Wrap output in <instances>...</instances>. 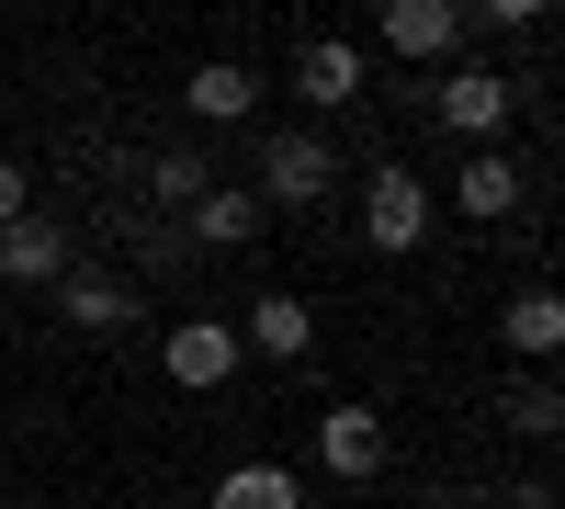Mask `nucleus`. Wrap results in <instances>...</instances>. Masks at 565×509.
<instances>
[{
  "label": "nucleus",
  "mask_w": 565,
  "mask_h": 509,
  "mask_svg": "<svg viewBox=\"0 0 565 509\" xmlns=\"http://www.w3.org/2000/svg\"><path fill=\"white\" fill-rule=\"evenodd\" d=\"M193 238L204 250H249L260 238V193H249V181H215V193L193 204Z\"/></svg>",
  "instance_id": "ddd939ff"
},
{
  "label": "nucleus",
  "mask_w": 565,
  "mask_h": 509,
  "mask_svg": "<svg viewBox=\"0 0 565 509\" xmlns=\"http://www.w3.org/2000/svg\"><path fill=\"white\" fill-rule=\"evenodd\" d=\"M498 340L521 351V362H554V351H565V306H554L543 284H532V295H509V317H498Z\"/></svg>",
  "instance_id": "4468645a"
},
{
  "label": "nucleus",
  "mask_w": 565,
  "mask_h": 509,
  "mask_svg": "<svg viewBox=\"0 0 565 509\" xmlns=\"http://www.w3.org/2000/svg\"><path fill=\"white\" fill-rule=\"evenodd\" d=\"M215 509H306V476L295 465H226L215 476Z\"/></svg>",
  "instance_id": "2eb2a0df"
},
{
  "label": "nucleus",
  "mask_w": 565,
  "mask_h": 509,
  "mask_svg": "<svg viewBox=\"0 0 565 509\" xmlns=\"http://www.w3.org/2000/svg\"><path fill=\"white\" fill-rule=\"evenodd\" d=\"M57 317L90 329V340H114L125 317H136V284H114V272H68V284H57Z\"/></svg>",
  "instance_id": "9b49d317"
},
{
  "label": "nucleus",
  "mask_w": 565,
  "mask_h": 509,
  "mask_svg": "<svg viewBox=\"0 0 565 509\" xmlns=\"http://www.w3.org/2000/svg\"><path fill=\"white\" fill-rule=\"evenodd\" d=\"M373 34H385L396 57L418 68V57H452V45H463V12H452V0H385V12H373Z\"/></svg>",
  "instance_id": "423d86ee"
},
{
  "label": "nucleus",
  "mask_w": 565,
  "mask_h": 509,
  "mask_svg": "<svg viewBox=\"0 0 565 509\" xmlns=\"http://www.w3.org/2000/svg\"><path fill=\"white\" fill-rule=\"evenodd\" d=\"M295 91L317 114H340V103H362V45H340V34H317L306 57H295Z\"/></svg>",
  "instance_id": "9d476101"
},
{
  "label": "nucleus",
  "mask_w": 565,
  "mask_h": 509,
  "mask_svg": "<svg viewBox=\"0 0 565 509\" xmlns=\"http://www.w3.org/2000/svg\"><path fill=\"white\" fill-rule=\"evenodd\" d=\"M23 215H34V181H23L12 159H0V226H23Z\"/></svg>",
  "instance_id": "a211bd4d"
},
{
  "label": "nucleus",
  "mask_w": 565,
  "mask_h": 509,
  "mask_svg": "<svg viewBox=\"0 0 565 509\" xmlns=\"http://www.w3.org/2000/svg\"><path fill=\"white\" fill-rule=\"evenodd\" d=\"M238 362H249V351H238V329H226V317H181V329L159 340V374H170L181 396H215Z\"/></svg>",
  "instance_id": "20e7f679"
},
{
  "label": "nucleus",
  "mask_w": 565,
  "mask_h": 509,
  "mask_svg": "<svg viewBox=\"0 0 565 509\" xmlns=\"http://www.w3.org/2000/svg\"><path fill=\"white\" fill-rule=\"evenodd\" d=\"M204 193H215V170H204L193 148H159V159H148V204H170V215H193Z\"/></svg>",
  "instance_id": "dca6fc26"
},
{
  "label": "nucleus",
  "mask_w": 565,
  "mask_h": 509,
  "mask_svg": "<svg viewBox=\"0 0 565 509\" xmlns=\"http://www.w3.org/2000/svg\"><path fill=\"white\" fill-rule=\"evenodd\" d=\"M0 284H68V238L57 226H0Z\"/></svg>",
  "instance_id": "f8f14e48"
},
{
  "label": "nucleus",
  "mask_w": 565,
  "mask_h": 509,
  "mask_svg": "<svg viewBox=\"0 0 565 509\" xmlns=\"http://www.w3.org/2000/svg\"><path fill=\"white\" fill-rule=\"evenodd\" d=\"M521 193H532V181H521V159H509V148H476V159L452 170V204L476 215V226H498V215H521Z\"/></svg>",
  "instance_id": "0eeeda50"
},
{
  "label": "nucleus",
  "mask_w": 565,
  "mask_h": 509,
  "mask_svg": "<svg viewBox=\"0 0 565 509\" xmlns=\"http://www.w3.org/2000/svg\"><path fill=\"white\" fill-rule=\"evenodd\" d=\"M430 215H441V193H430L407 159H385V170L362 181V238H373V250H396V261H407L418 238H430Z\"/></svg>",
  "instance_id": "f03ea898"
},
{
  "label": "nucleus",
  "mask_w": 565,
  "mask_h": 509,
  "mask_svg": "<svg viewBox=\"0 0 565 509\" xmlns=\"http://www.w3.org/2000/svg\"><path fill=\"white\" fill-rule=\"evenodd\" d=\"M238 351H260V362H306V351H317L306 295H260V306H249V329H238Z\"/></svg>",
  "instance_id": "1a4fd4ad"
},
{
  "label": "nucleus",
  "mask_w": 565,
  "mask_h": 509,
  "mask_svg": "<svg viewBox=\"0 0 565 509\" xmlns=\"http://www.w3.org/2000/svg\"><path fill=\"white\" fill-rule=\"evenodd\" d=\"M430 114H441L452 136H476V148H498L509 114H521V79H509V68H452V79L430 91Z\"/></svg>",
  "instance_id": "7ed1b4c3"
},
{
  "label": "nucleus",
  "mask_w": 565,
  "mask_h": 509,
  "mask_svg": "<svg viewBox=\"0 0 565 509\" xmlns=\"http://www.w3.org/2000/svg\"><path fill=\"white\" fill-rule=\"evenodd\" d=\"M181 103H193V125H249V114H260V68H238V57H204L193 79H181Z\"/></svg>",
  "instance_id": "6e6552de"
},
{
  "label": "nucleus",
  "mask_w": 565,
  "mask_h": 509,
  "mask_svg": "<svg viewBox=\"0 0 565 509\" xmlns=\"http://www.w3.org/2000/svg\"><path fill=\"white\" fill-rule=\"evenodd\" d=\"M249 193H260V215L271 204H328V193H340V148H328V136L317 125H271L260 136V159H249Z\"/></svg>",
  "instance_id": "f257e3e1"
},
{
  "label": "nucleus",
  "mask_w": 565,
  "mask_h": 509,
  "mask_svg": "<svg viewBox=\"0 0 565 509\" xmlns=\"http://www.w3.org/2000/svg\"><path fill=\"white\" fill-rule=\"evenodd\" d=\"M509 420H521L532 442H554V420H565V407H554V385H521V407H509Z\"/></svg>",
  "instance_id": "f3484780"
},
{
  "label": "nucleus",
  "mask_w": 565,
  "mask_h": 509,
  "mask_svg": "<svg viewBox=\"0 0 565 509\" xmlns=\"http://www.w3.org/2000/svg\"><path fill=\"white\" fill-rule=\"evenodd\" d=\"M317 465L340 476V487H373V476L396 465V442H385L373 407H328V420H317Z\"/></svg>",
  "instance_id": "39448f33"
}]
</instances>
